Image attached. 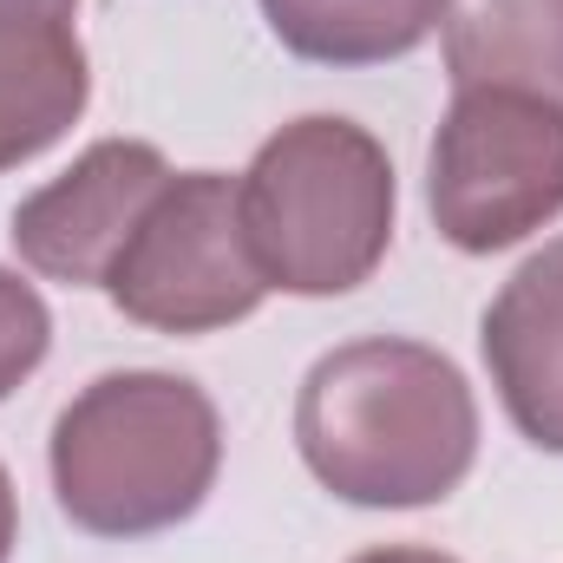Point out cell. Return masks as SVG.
Segmentation results:
<instances>
[{
    "instance_id": "9c48e42d",
    "label": "cell",
    "mask_w": 563,
    "mask_h": 563,
    "mask_svg": "<svg viewBox=\"0 0 563 563\" xmlns=\"http://www.w3.org/2000/svg\"><path fill=\"white\" fill-rule=\"evenodd\" d=\"M452 86H505L563 112V0H445Z\"/></svg>"
},
{
    "instance_id": "277c9868",
    "label": "cell",
    "mask_w": 563,
    "mask_h": 563,
    "mask_svg": "<svg viewBox=\"0 0 563 563\" xmlns=\"http://www.w3.org/2000/svg\"><path fill=\"white\" fill-rule=\"evenodd\" d=\"M426 203L465 256L525 243L563 217V112L531 92L465 86L432 139Z\"/></svg>"
},
{
    "instance_id": "52a82bcc",
    "label": "cell",
    "mask_w": 563,
    "mask_h": 563,
    "mask_svg": "<svg viewBox=\"0 0 563 563\" xmlns=\"http://www.w3.org/2000/svg\"><path fill=\"white\" fill-rule=\"evenodd\" d=\"M86 92L79 0H0V170L66 139Z\"/></svg>"
},
{
    "instance_id": "8992f818",
    "label": "cell",
    "mask_w": 563,
    "mask_h": 563,
    "mask_svg": "<svg viewBox=\"0 0 563 563\" xmlns=\"http://www.w3.org/2000/svg\"><path fill=\"white\" fill-rule=\"evenodd\" d=\"M177 170L157 144L106 139L92 144L73 170H59L46 190H33L13 210V250L26 269L66 288H106L119 250L132 243L144 210L164 197Z\"/></svg>"
},
{
    "instance_id": "8fae6325",
    "label": "cell",
    "mask_w": 563,
    "mask_h": 563,
    "mask_svg": "<svg viewBox=\"0 0 563 563\" xmlns=\"http://www.w3.org/2000/svg\"><path fill=\"white\" fill-rule=\"evenodd\" d=\"M46 347H53V314H46L40 288L0 269V400L46 361Z\"/></svg>"
},
{
    "instance_id": "ba28073f",
    "label": "cell",
    "mask_w": 563,
    "mask_h": 563,
    "mask_svg": "<svg viewBox=\"0 0 563 563\" xmlns=\"http://www.w3.org/2000/svg\"><path fill=\"white\" fill-rule=\"evenodd\" d=\"M478 347L511 426L531 445L563 452V236L498 288Z\"/></svg>"
},
{
    "instance_id": "5b68a950",
    "label": "cell",
    "mask_w": 563,
    "mask_h": 563,
    "mask_svg": "<svg viewBox=\"0 0 563 563\" xmlns=\"http://www.w3.org/2000/svg\"><path fill=\"white\" fill-rule=\"evenodd\" d=\"M106 295L125 321L157 334H217L230 321H250L269 282L243 236V184H230L223 170L170 177L119 250Z\"/></svg>"
},
{
    "instance_id": "30bf717a",
    "label": "cell",
    "mask_w": 563,
    "mask_h": 563,
    "mask_svg": "<svg viewBox=\"0 0 563 563\" xmlns=\"http://www.w3.org/2000/svg\"><path fill=\"white\" fill-rule=\"evenodd\" d=\"M269 33L314 66H387L439 26L445 0H263Z\"/></svg>"
},
{
    "instance_id": "7a4b0ae2",
    "label": "cell",
    "mask_w": 563,
    "mask_h": 563,
    "mask_svg": "<svg viewBox=\"0 0 563 563\" xmlns=\"http://www.w3.org/2000/svg\"><path fill=\"white\" fill-rule=\"evenodd\" d=\"M223 465V426L184 374H106L53 420L59 511L92 538H151L184 525Z\"/></svg>"
},
{
    "instance_id": "3957f363",
    "label": "cell",
    "mask_w": 563,
    "mask_h": 563,
    "mask_svg": "<svg viewBox=\"0 0 563 563\" xmlns=\"http://www.w3.org/2000/svg\"><path fill=\"white\" fill-rule=\"evenodd\" d=\"M243 236L269 288L347 295L394 243V164L354 119H295L243 170Z\"/></svg>"
},
{
    "instance_id": "7c38bea8",
    "label": "cell",
    "mask_w": 563,
    "mask_h": 563,
    "mask_svg": "<svg viewBox=\"0 0 563 563\" xmlns=\"http://www.w3.org/2000/svg\"><path fill=\"white\" fill-rule=\"evenodd\" d=\"M354 563H459L445 551H420V544H380V551H361Z\"/></svg>"
},
{
    "instance_id": "4fadbf2b",
    "label": "cell",
    "mask_w": 563,
    "mask_h": 563,
    "mask_svg": "<svg viewBox=\"0 0 563 563\" xmlns=\"http://www.w3.org/2000/svg\"><path fill=\"white\" fill-rule=\"evenodd\" d=\"M13 538H20V505H13V478L0 465V563L13 558Z\"/></svg>"
},
{
    "instance_id": "6da1fadb",
    "label": "cell",
    "mask_w": 563,
    "mask_h": 563,
    "mask_svg": "<svg viewBox=\"0 0 563 563\" xmlns=\"http://www.w3.org/2000/svg\"><path fill=\"white\" fill-rule=\"evenodd\" d=\"M295 445L334 498L367 511H413L465 485L478 459V407L439 347L374 334L308 367Z\"/></svg>"
}]
</instances>
